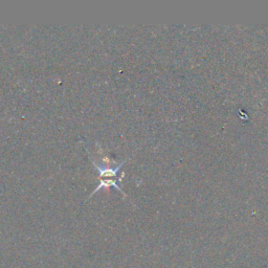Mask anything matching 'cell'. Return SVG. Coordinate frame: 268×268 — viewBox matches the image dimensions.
Segmentation results:
<instances>
[{
	"mask_svg": "<svg viewBox=\"0 0 268 268\" xmlns=\"http://www.w3.org/2000/svg\"><path fill=\"white\" fill-rule=\"evenodd\" d=\"M127 162V159H125L124 162L119 163L117 166L116 167H106V166H100L99 164H97L96 162H93V165L96 167V170H98L100 172V177L104 179V178H116L117 176V171L120 169V168L123 167V165Z\"/></svg>",
	"mask_w": 268,
	"mask_h": 268,
	"instance_id": "1",
	"label": "cell"
},
{
	"mask_svg": "<svg viewBox=\"0 0 268 268\" xmlns=\"http://www.w3.org/2000/svg\"><path fill=\"white\" fill-rule=\"evenodd\" d=\"M117 180H122V178H104V179H100V184L97 185V187L95 190H93V192L91 193V195L89 197H91L93 194H96L97 191H99L100 189H102V187H109V186H116L117 190H119L120 192H122L124 195L126 196V193L122 190V187H119L117 184Z\"/></svg>",
	"mask_w": 268,
	"mask_h": 268,
	"instance_id": "2",
	"label": "cell"
}]
</instances>
